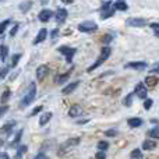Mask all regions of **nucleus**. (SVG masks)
<instances>
[{
    "mask_svg": "<svg viewBox=\"0 0 159 159\" xmlns=\"http://www.w3.org/2000/svg\"><path fill=\"white\" fill-rule=\"evenodd\" d=\"M80 141H81L80 137H74V138H69V140H66L60 147H59V151H57L59 157H63V155H67L69 152H71L73 149L80 144Z\"/></svg>",
    "mask_w": 159,
    "mask_h": 159,
    "instance_id": "obj_1",
    "label": "nucleus"
},
{
    "mask_svg": "<svg viewBox=\"0 0 159 159\" xmlns=\"http://www.w3.org/2000/svg\"><path fill=\"white\" fill-rule=\"evenodd\" d=\"M110 53H112V49H110L109 46H103L101 49V53H99V57L95 60V63L92 64V66H89L88 67V70L87 71L88 73H91V71H93L95 69H98L99 66H102V64L105 63V61L109 59V56H110Z\"/></svg>",
    "mask_w": 159,
    "mask_h": 159,
    "instance_id": "obj_2",
    "label": "nucleus"
},
{
    "mask_svg": "<svg viewBox=\"0 0 159 159\" xmlns=\"http://www.w3.org/2000/svg\"><path fill=\"white\" fill-rule=\"evenodd\" d=\"M35 96H36V84L35 82H31L30 87H28V91L24 95V98H22L21 102H20V107L24 109V107H27L28 105H31L34 102V99H35Z\"/></svg>",
    "mask_w": 159,
    "mask_h": 159,
    "instance_id": "obj_3",
    "label": "nucleus"
},
{
    "mask_svg": "<svg viewBox=\"0 0 159 159\" xmlns=\"http://www.w3.org/2000/svg\"><path fill=\"white\" fill-rule=\"evenodd\" d=\"M98 30V24L93 21H82L81 24L78 25V31H81V32H85V34H91V32H95V31Z\"/></svg>",
    "mask_w": 159,
    "mask_h": 159,
    "instance_id": "obj_4",
    "label": "nucleus"
},
{
    "mask_svg": "<svg viewBox=\"0 0 159 159\" xmlns=\"http://www.w3.org/2000/svg\"><path fill=\"white\" fill-rule=\"evenodd\" d=\"M57 50L66 56V61H67V63H71V61H73V56H74L75 52H77V49H73V48H69V46H60Z\"/></svg>",
    "mask_w": 159,
    "mask_h": 159,
    "instance_id": "obj_5",
    "label": "nucleus"
},
{
    "mask_svg": "<svg viewBox=\"0 0 159 159\" xmlns=\"http://www.w3.org/2000/svg\"><path fill=\"white\" fill-rule=\"evenodd\" d=\"M126 25L127 27H133V28H141V27H145L147 25V20L145 18H129L126 21Z\"/></svg>",
    "mask_w": 159,
    "mask_h": 159,
    "instance_id": "obj_6",
    "label": "nucleus"
},
{
    "mask_svg": "<svg viewBox=\"0 0 159 159\" xmlns=\"http://www.w3.org/2000/svg\"><path fill=\"white\" fill-rule=\"evenodd\" d=\"M53 16H55V18H56V22H57V24L60 25V24H63V22L67 20V16H69V11H67L66 8L60 7V8H57V10H56V13L53 14Z\"/></svg>",
    "mask_w": 159,
    "mask_h": 159,
    "instance_id": "obj_7",
    "label": "nucleus"
},
{
    "mask_svg": "<svg viewBox=\"0 0 159 159\" xmlns=\"http://www.w3.org/2000/svg\"><path fill=\"white\" fill-rule=\"evenodd\" d=\"M134 93L141 99H145L147 95H148V89H147V85L144 82H140V84L135 85L134 88Z\"/></svg>",
    "mask_w": 159,
    "mask_h": 159,
    "instance_id": "obj_8",
    "label": "nucleus"
},
{
    "mask_svg": "<svg viewBox=\"0 0 159 159\" xmlns=\"http://www.w3.org/2000/svg\"><path fill=\"white\" fill-rule=\"evenodd\" d=\"M36 80L38 81H43L45 78L48 77V74H49V67L46 66V64H41V66L36 69Z\"/></svg>",
    "mask_w": 159,
    "mask_h": 159,
    "instance_id": "obj_9",
    "label": "nucleus"
},
{
    "mask_svg": "<svg viewBox=\"0 0 159 159\" xmlns=\"http://www.w3.org/2000/svg\"><path fill=\"white\" fill-rule=\"evenodd\" d=\"M53 14H55V13H53L52 10H49V8H43V10L39 11L38 18H39V21H41V22H48L53 17Z\"/></svg>",
    "mask_w": 159,
    "mask_h": 159,
    "instance_id": "obj_10",
    "label": "nucleus"
},
{
    "mask_svg": "<svg viewBox=\"0 0 159 159\" xmlns=\"http://www.w3.org/2000/svg\"><path fill=\"white\" fill-rule=\"evenodd\" d=\"M124 69H134V70H144L147 69L145 61H131V63H126Z\"/></svg>",
    "mask_w": 159,
    "mask_h": 159,
    "instance_id": "obj_11",
    "label": "nucleus"
},
{
    "mask_svg": "<svg viewBox=\"0 0 159 159\" xmlns=\"http://www.w3.org/2000/svg\"><path fill=\"white\" fill-rule=\"evenodd\" d=\"M82 112H84L82 106H80V105H74V106L70 107V110H69V116H70V117H78V116H81V115H82Z\"/></svg>",
    "mask_w": 159,
    "mask_h": 159,
    "instance_id": "obj_12",
    "label": "nucleus"
},
{
    "mask_svg": "<svg viewBox=\"0 0 159 159\" xmlns=\"http://www.w3.org/2000/svg\"><path fill=\"white\" fill-rule=\"evenodd\" d=\"M80 85V81H74V82H71V84H69V85H66V87L63 88V91H61V93L63 95H70V93H73L75 91V88H77Z\"/></svg>",
    "mask_w": 159,
    "mask_h": 159,
    "instance_id": "obj_13",
    "label": "nucleus"
},
{
    "mask_svg": "<svg viewBox=\"0 0 159 159\" xmlns=\"http://www.w3.org/2000/svg\"><path fill=\"white\" fill-rule=\"evenodd\" d=\"M46 36H48V31H46V28H42V30L38 32L36 38L34 39V45H38V43H41V42H43L45 39H46Z\"/></svg>",
    "mask_w": 159,
    "mask_h": 159,
    "instance_id": "obj_14",
    "label": "nucleus"
},
{
    "mask_svg": "<svg viewBox=\"0 0 159 159\" xmlns=\"http://www.w3.org/2000/svg\"><path fill=\"white\" fill-rule=\"evenodd\" d=\"M53 113L52 112H45L41 115V117H39V126H45V124H48L50 121V119H52Z\"/></svg>",
    "mask_w": 159,
    "mask_h": 159,
    "instance_id": "obj_15",
    "label": "nucleus"
},
{
    "mask_svg": "<svg viewBox=\"0 0 159 159\" xmlns=\"http://www.w3.org/2000/svg\"><path fill=\"white\" fill-rule=\"evenodd\" d=\"M158 77H155V75H148V77H145V80H144V84L147 85V87H157L158 85Z\"/></svg>",
    "mask_w": 159,
    "mask_h": 159,
    "instance_id": "obj_16",
    "label": "nucleus"
},
{
    "mask_svg": "<svg viewBox=\"0 0 159 159\" xmlns=\"http://www.w3.org/2000/svg\"><path fill=\"white\" fill-rule=\"evenodd\" d=\"M157 148V141H154L151 138V140H145L143 143V149H145V151H152V149Z\"/></svg>",
    "mask_w": 159,
    "mask_h": 159,
    "instance_id": "obj_17",
    "label": "nucleus"
},
{
    "mask_svg": "<svg viewBox=\"0 0 159 159\" xmlns=\"http://www.w3.org/2000/svg\"><path fill=\"white\" fill-rule=\"evenodd\" d=\"M129 126L131 127V129H137V127H141L143 126V120H141L140 117H131V119H129Z\"/></svg>",
    "mask_w": 159,
    "mask_h": 159,
    "instance_id": "obj_18",
    "label": "nucleus"
},
{
    "mask_svg": "<svg viewBox=\"0 0 159 159\" xmlns=\"http://www.w3.org/2000/svg\"><path fill=\"white\" fill-rule=\"evenodd\" d=\"M70 71H71V70H70ZM70 71L64 73V74H59L57 77L55 78V82H56V84H63V82H66L67 80L70 78V74H71V73H70Z\"/></svg>",
    "mask_w": 159,
    "mask_h": 159,
    "instance_id": "obj_19",
    "label": "nucleus"
},
{
    "mask_svg": "<svg viewBox=\"0 0 159 159\" xmlns=\"http://www.w3.org/2000/svg\"><path fill=\"white\" fill-rule=\"evenodd\" d=\"M115 10H119V11H126L127 8H129V6H127V3L124 2V0H117V2L115 3Z\"/></svg>",
    "mask_w": 159,
    "mask_h": 159,
    "instance_id": "obj_20",
    "label": "nucleus"
},
{
    "mask_svg": "<svg viewBox=\"0 0 159 159\" xmlns=\"http://www.w3.org/2000/svg\"><path fill=\"white\" fill-rule=\"evenodd\" d=\"M32 4H34L32 0H25V2H22L18 7H20V10H21L22 13H27V11H30V8L32 7Z\"/></svg>",
    "mask_w": 159,
    "mask_h": 159,
    "instance_id": "obj_21",
    "label": "nucleus"
},
{
    "mask_svg": "<svg viewBox=\"0 0 159 159\" xmlns=\"http://www.w3.org/2000/svg\"><path fill=\"white\" fill-rule=\"evenodd\" d=\"M101 13H102V16H101V18L102 20H106V18H109V17H112L113 14H115V7H109V8H106V10H101Z\"/></svg>",
    "mask_w": 159,
    "mask_h": 159,
    "instance_id": "obj_22",
    "label": "nucleus"
},
{
    "mask_svg": "<svg viewBox=\"0 0 159 159\" xmlns=\"http://www.w3.org/2000/svg\"><path fill=\"white\" fill-rule=\"evenodd\" d=\"M16 124H17V123H16V121H14V120L8 121V123H6L4 126L2 127V131H3V133H7V134H8V133H10L11 130H13V127L16 126Z\"/></svg>",
    "mask_w": 159,
    "mask_h": 159,
    "instance_id": "obj_23",
    "label": "nucleus"
},
{
    "mask_svg": "<svg viewBox=\"0 0 159 159\" xmlns=\"http://www.w3.org/2000/svg\"><path fill=\"white\" fill-rule=\"evenodd\" d=\"M7 55H8V48L6 45H2L0 46V59H2V61H4L7 59Z\"/></svg>",
    "mask_w": 159,
    "mask_h": 159,
    "instance_id": "obj_24",
    "label": "nucleus"
},
{
    "mask_svg": "<svg viewBox=\"0 0 159 159\" xmlns=\"http://www.w3.org/2000/svg\"><path fill=\"white\" fill-rule=\"evenodd\" d=\"M148 135L151 138H154V140H159V126H157V127H154V129L149 130Z\"/></svg>",
    "mask_w": 159,
    "mask_h": 159,
    "instance_id": "obj_25",
    "label": "nucleus"
},
{
    "mask_svg": "<svg viewBox=\"0 0 159 159\" xmlns=\"http://www.w3.org/2000/svg\"><path fill=\"white\" fill-rule=\"evenodd\" d=\"M10 22H11V20H4V21H2L0 22V34H4L6 32V30H7V27L10 25Z\"/></svg>",
    "mask_w": 159,
    "mask_h": 159,
    "instance_id": "obj_26",
    "label": "nucleus"
},
{
    "mask_svg": "<svg viewBox=\"0 0 159 159\" xmlns=\"http://www.w3.org/2000/svg\"><path fill=\"white\" fill-rule=\"evenodd\" d=\"M10 95H11V91H10V89H6L4 92L2 93V98H0V102H2V103H6V102H7L8 99H10Z\"/></svg>",
    "mask_w": 159,
    "mask_h": 159,
    "instance_id": "obj_27",
    "label": "nucleus"
},
{
    "mask_svg": "<svg viewBox=\"0 0 159 159\" xmlns=\"http://www.w3.org/2000/svg\"><path fill=\"white\" fill-rule=\"evenodd\" d=\"M20 59H21V53H16V55H13V57H11V67H16L17 64H18Z\"/></svg>",
    "mask_w": 159,
    "mask_h": 159,
    "instance_id": "obj_28",
    "label": "nucleus"
},
{
    "mask_svg": "<svg viewBox=\"0 0 159 159\" xmlns=\"http://www.w3.org/2000/svg\"><path fill=\"white\" fill-rule=\"evenodd\" d=\"M133 95H134V93H129V95L126 96V98L123 99V105L124 106H131V103H133Z\"/></svg>",
    "mask_w": 159,
    "mask_h": 159,
    "instance_id": "obj_29",
    "label": "nucleus"
},
{
    "mask_svg": "<svg viewBox=\"0 0 159 159\" xmlns=\"http://www.w3.org/2000/svg\"><path fill=\"white\" fill-rule=\"evenodd\" d=\"M107 148H109V143H107V141H99L98 143L99 151H107Z\"/></svg>",
    "mask_w": 159,
    "mask_h": 159,
    "instance_id": "obj_30",
    "label": "nucleus"
},
{
    "mask_svg": "<svg viewBox=\"0 0 159 159\" xmlns=\"http://www.w3.org/2000/svg\"><path fill=\"white\" fill-rule=\"evenodd\" d=\"M22 133H24V130H18V133L16 134V137H14V140H13V143H11V145H16V144H18L20 141H21Z\"/></svg>",
    "mask_w": 159,
    "mask_h": 159,
    "instance_id": "obj_31",
    "label": "nucleus"
},
{
    "mask_svg": "<svg viewBox=\"0 0 159 159\" xmlns=\"http://www.w3.org/2000/svg\"><path fill=\"white\" fill-rule=\"evenodd\" d=\"M27 145H21V147H18V151H17V154H16V158H21L22 155L27 152Z\"/></svg>",
    "mask_w": 159,
    "mask_h": 159,
    "instance_id": "obj_32",
    "label": "nucleus"
},
{
    "mask_svg": "<svg viewBox=\"0 0 159 159\" xmlns=\"http://www.w3.org/2000/svg\"><path fill=\"white\" fill-rule=\"evenodd\" d=\"M152 105H154V101H152V99H148V98L144 99V109H145V110L151 109Z\"/></svg>",
    "mask_w": 159,
    "mask_h": 159,
    "instance_id": "obj_33",
    "label": "nucleus"
},
{
    "mask_svg": "<svg viewBox=\"0 0 159 159\" xmlns=\"http://www.w3.org/2000/svg\"><path fill=\"white\" fill-rule=\"evenodd\" d=\"M130 157L131 158H143V152H141V149H133V152L130 154Z\"/></svg>",
    "mask_w": 159,
    "mask_h": 159,
    "instance_id": "obj_34",
    "label": "nucleus"
},
{
    "mask_svg": "<svg viewBox=\"0 0 159 159\" xmlns=\"http://www.w3.org/2000/svg\"><path fill=\"white\" fill-rule=\"evenodd\" d=\"M42 110H43V106H42V105H39V106L34 107V109H32V112L30 113V116H36V115H38V113H41Z\"/></svg>",
    "mask_w": 159,
    "mask_h": 159,
    "instance_id": "obj_35",
    "label": "nucleus"
},
{
    "mask_svg": "<svg viewBox=\"0 0 159 159\" xmlns=\"http://www.w3.org/2000/svg\"><path fill=\"white\" fill-rule=\"evenodd\" d=\"M105 135H106V137H116V135H117V130H106Z\"/></svg>",
    "mask_w": 159,
    "mask_h": 159,
    "instance_id": "obj_36",
    "label": "nucleus"
},
{
    "mask_svg": "<svg viewBox=\"0 0 159 159\" xmlns=\"http://www.w3.org/2000/svg\"><path fill=\"white\" fill-rule=\"evenodd\" d=\"M18 27H20V24H18V22H16V24H14V27L11 28V31H10V36H16L17 31H18Z\"/></svg>",
    "mask_w": 159,
    "mask_h": 159,
    "instance_id": "obj_37",
    "label": "nucleus"
},
{
    "mask_svg": "<svg viewBox=\"0 0 159 159\" xmlns=\"http://www.w3.org/2000/svg\"><path fill=\"white\" fill-rule=\"evenodd\" d=\"M7 74H8V67H4V69L0 70V81H2L3 78H6Z\"/></svg>",
    "mask_w": 159,
    "mask_h": 159,
    "instance_id": "obj_38",
    "label": "nucleus"
},
{
    "mask_svg": "<svg viewBox=\"0 0 159 159\" xmlns=\"http://www.w3.org/2000/svg\"><path fill=\"white\" fill-rule=\"evenodd\" d=\"M7 110H8V106H7V105H2V106H0V117H2V116L4 115Z\"/></svg>",
    "mask_w": 159,
    "mask_h": 159,
    "instance_id": "obj_39",
    "label": "nucleus"
},
{
    "mask_svg": "<svg viewBox=\"0 0 159 159\" xmlns=\"http://www.w3.org/2000/svg\"><path fill=\"white\" fill-rule=\"evenodd\" d=\"M57 35H59V28H55V30L50 32V36H52L53 39H56V38H57Z\"/></svg>",
    "mask_w": 159,
    "mask_h": 159,
    "instance_id": "obj_40",
    "label": "nucleus"
},
{
    "mask_svg": "<svg viewBox=\"0 0 159 159\" xmlns=\"http://www.w3.org/2000/svg\"><path fill=\"white\" fill-rule=\"evenodd\" d=\"M102 41L105 42V43H109L110 41H112V35H103V39Z\"/></svg>",
    "mask_w": 159,
    "mask_h": 159,
    "instance_id": "obj_41",
    "label": "nucleus"
},
{
    "mask_svg": "<svg viewBox=\"0 0 159 159\" xmlns=\"http://www.w3.org/2000/svg\"><path fill=\"white\" fill-rule=\"evenodd\" d=\"M151 71H152V73H159V63H155L154 66H152Z\"/></svg>",
    "mask_w": 159,
    "mask_h": 159,
    "instance_id": "obj_42",
    "label": "nucleus"
},
{
    "mask_svg": "<svg viewBox=\"0 0 159 159\" xmlns=\"http://www.w3.org/2000/svg\"><path fill=\"white\" fill-rule=\"evenodd\" d=\"M95 157L96 158H106V155H105V151H99V152H96Z\"/></svg>",
    "mask_w": 159,
    "mask_h": 159,
    "instance_id": "obj_43",
    "label": "nucleus"
},
{
    "mask_svg": "<svg viewBox=\"0 0 159 159\" xmlns=\"http://www.w3.org/2000/svg\"><path fill=\"white\" fill-rule=\"evenodd\" d=\"M8 158H10V155L7 152H0V159H8Z\"/></svg>",
    "mask_w": 159,
    "mask_h": 159,
    "instance_id": "obj_44",
    "label": "nucleus"
},
{
    "mask_svg": "<svg viewBox=\"0 0 159 159\" xmlns=\"http://www.w3.org/2000/svg\"><path fill=\"white\" fill-rule=\"evenodd\" d=\"M46 157H48V155H46V154H43V152H39V154H36V155H35V158H36V159H41V158H46Z\"/></svg>",
    "mask_w": 159,
    "mask_h": 159,
    "instance_id": "obj_45",
    "label": "nucleus"
},
{
    "mask_svg": "<svg viewBox=\"0 0 159 159\" xmlns=\"http://www.w3.org/2000/svg\"><path fill=\"white\" fill-rule=\"evenodd\" d=\"M151 28H154V30H159V22H152Z\"/></svg>",
    "mask_w": 159,
    "mask_h": 159,
    "instance_id": "obj_46",
    "label": "nucleus"
},
{
    "mask_svg": "<svg viewBox=\"0 0 159 159\" xmlns=\"http://www.w3.org/2000/svg\"><path fill=\"white\" fill-rule=\"evenodd\" d=\"M78 123H80V124H85V123H88V119H85V120H80Z\"/></svg>",
    "mask_w": 159,
    "mask_h": 159,
    "instance_id": "obj_47",
    "label": "nucleus"
},
{
    "mask_svg": "<svg viewBox=\"0 0 159 159\" xmlns=\"http://www.w3.org/2000/svg\"><path fill=\"white\" fill-rule=\"evenodd\" d=\"M61 2H63V3H67V4H71L73 0H61Z\"/></svg>",
    "mask_w": 159,
    "mask_h": 159,
    "instance_id": "obj_48",
    "label": "nucleus"
},
{
    "mask_svg": "<svg viewBox=\"0 0 159 159\" xmlns=\"http://www.w3.org/2000/svg\"><path fill=\"white\" fill-rule=\"evenodd\" d=\"M155 34H157V36H159V30H157V32H155Z\"/></svg>",
    "mask_w": 159,
    "mask_h": 159,
    "instance_id": "obj_49",
    "label": "nucleus"
},
{
    "mask_svg": "<svg viewBox=\"0 0 159 159\" xmlns=\"http://www.w3.org/2000/svg\"><path fill=\"white\" fill-rule=\"evenodd\" d=\"M3 145V140H0V147H2Z\"/></svg>",
    "mask_w": 159,
    "mask_h": 159,
    "instance_id": "obj_50",
    "label": "nucleus"
}]
</instances>
